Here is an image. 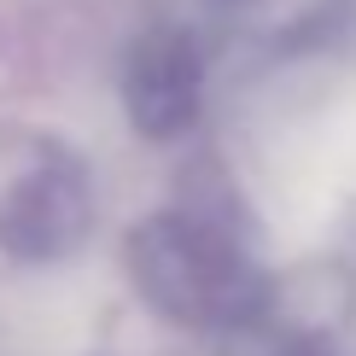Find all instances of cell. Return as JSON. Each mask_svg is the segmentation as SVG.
I'll return each instance as SVG.
<instances>
[{"label": "cell", "mask_w": 356, "mask_h": 356, "mask_svg": "<svg viewBox=\"0 0 356 356\" xmlns=\"http://www.w3.org/2000/svg\"><path fill=\"white\" fill-rule=\"evenodd\" d=\"M117 99L140 140L170 146L199 129L204 117V47L181 24H152L123 47Z\"/></svg>", "instance_id": "cell-3"}, {"label": "cell", "mask_w": 356, "mask_h": 356, "mask_svg": "<svg viewBox=\"0 0 356 356\" xmlns=\"http://www.w3.org/2000/svg\"><path fill=\"white\" fill-rule=\"evenodd\" d=\"M123 263H129L135 292L158 316L199 333H228L234 321L251 316V304L269 286L263 263L251 257L240 216L211 211L199 199L135 222Z\"/></svg>", "instance_id": "cell-1"}, {"label": "cell", "mask_w": 356, "mask_h": 356, "mask_svg": "<svg viewBox=\"0 0 356 356\" xmlns=\"http://www.w3.org/2000/svg\"><path fill=\"white\" fill-rule=\"evenodd\" d=\"M94 228V181L82 152L29 140V152L0 181V251L18 263H58Z\"/></svg>", "instance_id": "cell-2"}]
</instances>
